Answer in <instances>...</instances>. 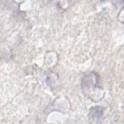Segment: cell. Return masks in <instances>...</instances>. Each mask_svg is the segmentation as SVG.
<instances>
[{
	"mask_svg": "<svg viewBox=\"0 0 124 124\" xmlns=\"http://www.w3.org/2000/svg\"><path fill=\"white\" fill-rule=\"evenodd\" d=\"M98 84V77L96 73L90 72L84 74L81 79L82 89L85 93L89 94L96 88Z\"/></svg>",
	"mask_w": 124,
	"mask_h": 124,
	"instance_id": "obj_1",
	"label": "cell"
},
{
	"mask_svg": "<svg viewBox=\"0 0 124 124\" xmlns=\"http://www.w3.org/2000/svg\"><path fill=\"white\" fill-rule=\"evenodd\" d=\"M103 113V108L95 106L90 108L89 112V119L93 123H97L101 120Z\"/></svg>",
	"mask_w": 124,
	"mask_h": 124,
	"instance_id": "obj_2",
	"label": "cell"
}]
</instances>
